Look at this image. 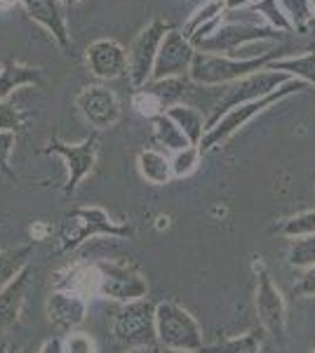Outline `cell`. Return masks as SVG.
<instances>
[{"instance_id":"19","label":"cell","mask_w":315,"mask_h":353,"mask_svg":"<svg viewBox=\"0 0 315 353\" xmlns=\"http://www.w3.org/2000/svg\"><path fill=\"white\" fill-rule=\"evenodd\" d=\"M136 170H139V174L153 186H165L174 179L170 158L156 149L139 151V156H136Z\"/></svg>"},{"instance_id":"41","label":"cell","mask_w":315,"mask_h":353,"mask_svg":"<svg viewBox=\"0 0 315 353\" xmlns=\"http://www.w3.org/2000/svg\"><path fill=\"white\" fill-rule=\"evenodd\" d=\"M160 353H200V351H176V349H160Z\"/></svg>"},{"instance_id":"10","label":"cell","mask_w":315,"mask_h":353,"mask_svg":"<svg viewBox=\"0 0 315 353\" xmlns=\"http://www.w3.org/2000/svg\"><path fill=\"white\" fill-rule=\"evenodd\" d=\"M45 153H54L59 156L66 165V186H64V196H73L78 191V184L85 179L96 165V156H99V137L90 134L85 137L80 144H66L59 139H50L48 146L43 149Z\"/></svg>"},{"instance_id":"16","label":"cell","mask_w":315,"mask_h":353,"mask_svg":"<svg viewBox=\"0 0 315 353\" xmlns=\"http://www.w3.org/2000/svg\"><path fill=\"white\" fill-rule=\"evenodd\" d=\"M19 5L24 8L28 19H33L36 24L43 26L61 50H68L71 38H68V26L64 10H61V0H19Z\"/></svg>"},{"instance_id":"36","label":"cell","mask_w":315,"mask_h":353,"mask_svg":"<svg viewBox=\"0 0 315 353\" xmlns=\"http://www.w3.org/2000/svg\"><path fill=\"white\" fill-rule=\"evenodd\" d=\"M294 292L299 294V297H315V266L301 273L299 283L294 285Z\"/></svg>"},{"instance_id":"30","label":"cell","mask_w":315,"mask_h":353,"mask_svg":"<svg viewBox=\"0 0 315 353\" xmlns=\"http://www.w3.org/2000/svg\"><path fill=\"white\" fill-rule=\"evenodd\" d=\"M289 264L296 269H311L315 266V236L296 238L289 248Z\"/></svg>"},{"instance_id":"40","label":"cell","mask_w":315,"mask_h":353,"mask_svg":"<svg viewBox=\"0 0 315 353\" xmlns=\"http://www.w3.org/2000/svg\"><path fill=\"white\" fill-rule=\"evenodd\" d=\"M17 3H19V0H0V10H10Z\"/></svg>"},{"instance_id":"9","label":"cell","mask_w":315,"mask_h":353,"mask_svg":"<svg viewBox=\"0 0 315 353\" xmlns=\"http://www.w3.org/2000/svg\"><path fill=\"white\" fill-rule=\"evenodd\" d=\"M96 273H99V294L106 299L130 304V301L144 299L148 294V283L132 264H120V261H99Z\"/></svg>"},{"instance_id":"46","label":"cell","mask_w":315,"mask_h":353,"mask_svg":"<svg viewBox=\"0 0 315 353\" xmlns=\"http://www.w3.org/2000/svg\"><path fill=\"white\" fill-rule=\"evenodd\" d=\"M313 353H315V351H313Z\"/></svg>"},{"instance_id":"15","label":"cell","mask_w":315,"mask_h":353,"mask_svg":"<svg viewBox=\"0 0 315 353\" xmlns=\"http://www.w3.org/2000/svg\"><path fill=\"white\" fill-rule=\"evenodd\" d=\"M45 313H48V321L57 330L71 332L88 316V299L83 294L73 292V290H59V292H52L48 297Z\"/></svg>"},{"instance_id":"44","label":"cell","mask_w":315,"mask_h":353,"mask_svg":"<svg viewBox=\"0 0 315 353\" xmlns=\"http://www.w3.org/2000/svg\"><path fill=\"white\" fill-rule=\"evenodd\" d=\"M311 8H313V10H315V0H311Z\"/></svg>"},{"instance_id":"35","label":"cell","mask_w":315,"mask_h":353,"mask_svg":"<svg viewBox=\"0 0 315 353\" xmlns=\"http://www.w3.org/2000/svg\"><path fill=\"white\" fill-rule=\"evenodd\" d=\"M17 146V132H3L0 130V172L12 174L10 170V156H12Z\"/></svg>"},{"instance_id":"12","label":"cell","mask_w":315,"mask_h":353,"mask_svg":"<svg viewBox=\"0 0 315 353\" xmlns=\"http://www.w3.org/2000/svg\"><path fill=\"white\" fill-rule=\"evenodd\" d=\"M198 50L193 48L191 41L179 31L172 28L167 36L163 38L153 66L151 81H167V78H186L191 71V64L196 59Z\"/></svg>"},{"instance_id":"26","label":"cell","mask_w":315,"mask_h":353,"mask_svg":"<svg viewBox=\"0 0 315 353\" xmlns=\"http://www.w3.org/2000/svg\"><path fill=\"white\" fill-rule=\"evenodd\" d=\"M200 353H261V334L247 332V334H243V337L226 339L216 346L203 349Z\"/></svg>"},{"instance_id":"3","label":"cell","mask_w":315,"mask_h":353,"mask_svg":"<svg viewBox=\"0 0 315 353\" xmlns=\"http://www.w3.org/2000/svg\"><path fill=\"white\" fill-rule=\"evenodd\" d=\"M132 226L120 224L108 217L106 210L101 208H76L66 214L64 224L59 231V254H68L78 250L88 238L94 236H113V238H128L132 236Z\"/></svg>"},{"instance_id":"22","label":"cell","mask_w":315,"mask_h":353,"mask_svg":"<svg viewBox=\"0 0 315 353\" xmlns=\"http://www.w3.org/2000/svg\"><path fill=\"white\" fill-rule=\"evenodd\" d=\"M153 125V137H156V141L160 146H165V149L170 151H184L186 146H193L191 141L186 139V134L181 132L179 128L174 125V121L167 116V113H163V116H156L151 121Z\"/></svg>"},{"instance_id":"11","label":"cell","mask_w":315,"mask_h":353,"mask_svg":"<svg viewBox=\"0 0 315 353\" xmlns=\"http://www.w3.org/2000/svg\"><path fill=\"white\" fill-rule=\"evenodd\" d=\"M280 31L273 26H259V24H247V21H226L212 33L210 38H205L203 43L196 45L198 52H212V54H226V57H238V50L243 45L256 43V41H273L278 38Z\"/></svg>"},{"instance_id":"13","label":"cell","mask_w":315,"mask_h":353,"mask_svg":"<svg viewBox=\"0 0 315 353\" xmlns=\"http://www.w3.org/2000/svg\"><path fill=\"white\" fill-rule=\"evenodd\" d=\"M76 109L94 130L113 128L120 121V101L106 85H88L76 97Z\"/></svg>"},{"instance_id":"32","label":"cell","mask_w":315,"mask_h":353,"mask_svg":"<svg viewBox=\"0 0 315 353\" xmlns=\"http://www.w3.org/2000/svg\"><path fill=\"white\" fill-rule=\"evenodd\" d=\"M132 106L136 109V113H141V116L151 118V121H153L156 116H163V113H165L163 101H160L153 92H148L146 88L136 90V94L132 97Z\"/></svg>"},{"instance_id":"20","label":"cell","mask_w":315,"mask_h":353,"mask_svg":"<svg viewBox=\"0 0 315 353\" xmlns=\"http://www.w3.org/2000/svg\"><path fill=\"white\" fill-rule=\"evenodd\" d=\"M165 113L174 121V125L186 134V139L191 141L193 146H200L205 132H207V121H205V116L196 109V106L174 104V106H170Z\"/></svg>"},{"instance_id":"18","label":"cell","mask_w":315,"mask_h":353,"mask_svg":"<svg viewBox=\"0 0 315 353\" xmlns=\"http://www.w3.org/2000/svg\"><path fill=\"white\" fill-rule=\"evenodd\" d=\"M43 73L36 66L21 64L14 59H5L0 64V101H5L14 90L26 88V85H40Z\"/></svg>"},{"instance_id":"25","label":"cell","mask_w":315,"mask_h":353,"mask_svg":"<svg viewBox=\"0 0 315 353\" xmlns=\"http://www.w3.org/2000/svg\"><path fill=\"white\" fill-rule=\"evenodd\" d=\"M223 12H226V10H223V0H205L196 12L191 14V19L186 21V26L181 28V33H184L188 41H191L200 28L212 24V21H216L219 17H223Z\"/></svg>"},{"instance_id":"1","label":"cell","mask_w":315,"mask_h":353,"mask_svg":"<svg viewBox=\"0 0 315 353\" xmlns=\"http://www.w3.org/2000/svg\"><path fill=\"white\" fill-rule=\"evenodd\" d=\"M280 52H285L283 48L268 50L259 57H226V54H212V52H198L196 59L191 64L188 78L196 85H205V88H214V85H231L236 81L252 76V73L266 68L271 61L280 59Z\"/></svg>"},{"instance_id":"33","label":"cell","mask_w":315,"mask_h":353,"mask_svg":"<svg viewBox=\"0 0 315 353\" xmlns=\"http://www.w3.org/2000/svg\"><path fill=\"white\" fill-rule=\"evenodd\" d=\"M21 121H24V116L17 106L10 104L8 99L0 101V130L3 132H17L21 128Z\"/></svg>"},{"instance_id":"4","label":"cell","mask_w":315,"mask_h":353,"mask_svg":"<svg viewBox=\"0 0 315 353\" xmlns=\"http://www.w3.org/2000/svg\"><path fill=\"white\" fill-rule=\"evenodd\" d=\"M156 334L163 349L203 351V330L198 321L174 301L156 304Z\"/></svg>"},{"instance_id":"45","label":"cell","mask_w":315,"mask_h":353,"mask_svg":"<svg viewBox=\"0 0 315 353\" xmlns=\"http://www.w3.org/2000/svg\"><path fill=\"white\" fill-rule=\"evenodd\" d=\"M21 353H31V349H26V351H21Z\"/></svg>"},{"instance_id":"21","label":"cell","mask_w":315,"mask_h":353,"mask_svg":"<svg viewBox=\"0 0 315 353\" xmlns=\"http://www.w3.org/2000/svg\"><path fill=\"white\" fill-rule=\"evenodd\" d=\"M266 68L273 71H285L296 81H303L308 85H315V52L299 54V57H280V59L271 61Z\"/></svg>"},{"instance_id":"39","label":"cell","mask_w":315,"mask_h":353,"mask_svg":"<svg viewBox=\"0 0 315 353\" xmlns=\"http://www.w3.org/2000/svg\"><path fill=\"white\" fill-rule=\"evenodd\" d=\"M125 353H160L158 344H146V346H134V349H128Z\"/></svg>"},{"instance_id":"43","label":"cell","mask_w":315,"mask_h":353,"mask_svg":"<svg viewBox=\"0 0 315 353\" xmlns=\"http://www.w3.org/2000/svg\"><path fill=\"white\" fill-rule=\"evenodd\" d=\"M0 353H10V346L8 344H0Z\"/></svg>"},{"instance_id":"27","label":"cell","mask_w":315,"mask_h":353,"mask_svg":"<svg viewBox=\"0 0 315 353\" xmlns=\"http://www.w3.org/2000/svg\"><path fill=\"white\" fill-rule=\"evenodd\" d=\"M276 231L285 238H294V241L296 238L315 236V210L299 212V214H294V217L285 219Z\"/></svg>"},{"instance_id":"28","label":"cell","mask_w":315,"mask_h":353,"mask_svg":"<svg viewBox=\"0 0 315 353\" xmlns=\"http://www.w3.org/2000/svg\"><path fill=\"white\" fill-rule=\"evenodd\" d=\"M280 8H283L285 17L292 24V28L296 31H306L308 21L313 17V8H311V0H280Z\"/></svg>"},{"instance_id":"8","label":"cell","mask_w":315,"mask_h":353,"mask_svg":"<svg viewBox=\"0 0 315 353\" xmlns=\"http://www.w3.org/2000/svg\"><path fill=\"white\" fill-rule=\"evenodd\" d=\"M256 271V316H259L261 327L278 341L285 344V332H287V311H285L283 292L276 288L271 273L263 266V261H254Z\"/></svg>"},{"instance_id":"34","label":"cell","mask_w":315,"mask_h":353,"mask_svg":"<svg viewBox=\"0 0 315 353\" xmlns=\"http://www.w3.org/2000/svg\"><path fill=\"white\" fill-rule=\"evenodd\" d=\"M64 353H96L94 339L88 332H71L64 339Z\"/></svg>"},{"instance_id":"7","label":"cell","mask_w":315,"mask_h":353,"mask_svg":"<svg viewBox=\"0 0 315 353\" xmlns=\"http://www.w3.org/2000/svg\"><path fill=\"white\" fill-rule=\"evenodd\" d=\"M172 31V26L163 19H153L139 36L132 41L128 50V76L134 90H141L144 85L151 83L153 66L160 50L163 38Z\"/></svg>"},{"instance_id":"31","label":"cell","mask_w":315,"mask_h":353,"mask_svg":"<svg viewBox=\"0 0 315 353\" xmlns=\"http://www.w3.org/2000/svg\"><path fill=\"white\" fill-rule=\"evenodd\" d=\"M170 163H172V174H174L176 179L193 174L200 163V149L198 146H186L184 151H176Z\"/></svg>"},{"instance_id":"37","label":"cell","mask_w":315,"mask_h":353,"mask_svg":"<svg viewBox=\"0 0 315 353\" xmlns=\"http://www.w3.org/2000/svg\"><path fill=\"white\" fill-rule=\"evenodd\" d=\"M38 353H64V339H59V337L48 339L43 346H40Z\"/></svg>"},{"instance_id":"42","label":"cell","mask_w":315,"mask_h":353,"mask_svg":"<svg viewBox=\"0 0 315 353\" xmlns=\"http://www.w3.org/2000/svg\"><path fill=\"white\" fill-rule=\"evenodd\" d=\"M64 5H78V3H83V0H61Z\"/></svg>"},{"instance_id":"38","label":"cell","mask_w":315,"mask_h":353,"mask_svg":"<svg viewBox=\"0 0 315 353\" xmlns=\"http://www.w3.org/2000/svg\"><path fill=\"white\" fill-rule=\"evenodd\" d=\"M256 0H223V10L233 12V10H250Z\"/></svg>"},{"instance_id":"24","label":"cell","mask_w":315,"mask_h":353,"mask_svg":"<svg viewBox=\"0 0 315 353\" xmlns=\"http://www.w3.org/2000/svg\"><path fill=\"white\" fill-rule=\"evenodd\" d=\"M188 81L191 78H167V81H151L144 88L148 92H153L158 97L160 101H163L165 111L170 109V106L174 104H181V99H184V94L188 92Z\"/></svg>"},{"instance_id":"17","label":"cell","mask_w":315,"mask_h":353,"mask_svg":"<svg viewBox=\"0 0 315 353\" xmlns=\"http://www.w3.org/2000/svg\"><path fill=\"white\" fill-rule=\"evenodd\" d=\"M28 283H31V269L26 266L14 281H10L8 285L0 290V330L17 323V318H19V313H21V306H24Z\"/></svg>"},{"instance_id":"2","label":"cell","mask_w":315,"mask_h":353,"mask_svg":"<svg viewBox=\"0 0 315 353\" xmlns=\"http://www.w3.org/2000/svg\"><path fill=\"white\" fill-rule=\"evenodd\" d=\"M306 90H308V83L292 78L289 83H285L283 88H278L273 94L261 97V99H254V101H247V104H240V106H236V109H231L228 113H223L219 121H216V123L207 130V132H205L203 141H200V146H198L200 153L214 149V146L226 144V141L231 139V137L236 134L240 128H245V125H247V123L252 121V118H256L259 113L268 111L271 106L280 104V101H283L285 97L306 92Z\"/></svg>"},{"instance_id":"6","label":"cell","mask_w":315,"mask_h":353,"mask_svg":"<svg viewBox=\"0 0 315 353\" xmlns=\"http://www.w3.org/2000/svg\"><path fill=\"white\" fill-rule=\"evenodd\" d=\"M289 81H292L289 73L273 71V68H261V71L252 73V76L243 78V81L226 85V92H223L214 113H212V118L207 121V130L219 121L223 113H228L240 104H247V101H254V99H261V97L273 94L278 88H283V85L289 83Z\"/></svg>"},{"instance_id":"29","label":"cell","mask_w":315,"mask_h":353,"mask_svg":"<svg viewBox=\"0 0 315 353\" xmlns=\"http://www.w3.org/2000/svg\"><path fill=\"white\" fill-rule=\"evenodd\" d=\"M247 12L250 14H263L268 21H271V26L280 33L292 31V24L287 21V17H285L283 8H280V0H256Z\"/></svg>"},{"instance_id":"5","label":"cell","mask_w":315,"mask_h":353,"mask_svg":"<svg viewBox=\"0 0 315 353\" xmlns=\"http://www.w3.org/2000/svg\"><path fill=\"white\" fill-rule=\"evenodd\" d=\"M113 337L128 349L158 344L156 304L146 297L130 301V304H120L116 318H113Z\"/></svg>"},{"instance_id":"23","label":"cell","mask_w":315,"mask_h":353,"mask_svg":"<svg viewBox=\"0 0 315 353\" xmlns=\"http://www.w3.org/2000/svg\"><path fill=\"white\" fill-rule=\"evenodd\" d=\"M31 252H33V243L24 245V248H14V250L0 252V290L8 285L10 281H14V278L26 269Z\"/></svg>"},{"instance_id":"14","label":"cell","mask_w":315,"mask_h":353,"mask_svg":"<svg viewBox=\"0 0 315 353\" xmlns=\"http://www.w3.org/2000/svg\"><path fill=\"white\" fill-rule=\"evenodd\" d=\"M85 61L90 73L99 81H113L128 73V50L111 38H101L90 45Z\"/></svg>"}]
</instances>
